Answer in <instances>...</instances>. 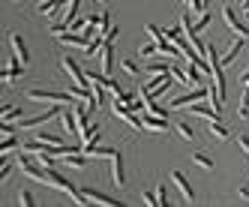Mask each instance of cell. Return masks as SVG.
<instances>
[{
	"label": "cell",
	"instance_id": "ac0fdd59",
	"mask_svg": "<svg viewBox=\"0 0 249 207\" xmlns=\"http://www.w3.org/2000/svg\"><path fill=\"white\" fill-rule=\"evenodd\" d=\"M24 117V105H6L3 114H0V120H9V123H15V120Z\"/></svg>",
	"mask_w": 249,
	"mask_h": 207
},
{
	"label": "cell",
	"instance_id": "d590c367",
	"mask_svg": "<svg viewBox=\"0 0 249 207\" xmlns=\"http://www.w3.org/2000/svg\"><path fill=\"white\" fill-rule=\"evenodd\" d=\"M240 81H243V84H246V87H249V69H246V72L240 75Z\"/></svg>",
	"mask_w": 249,
	"mask_h": 207
},
{
	"label": "cell",
	"instance_id": "4fadbf2b",
	"mask_svg": "<svg viewBox=\"0 0 249 207\" xmlns=\"http://www.w3.org/2000/svg\"><path fill=\"white\" fill-rule=\"evenodd\" d=\"M9 45H12L15 57H18L21 63H27V60H30V51H27V45H24V39L18 36V33H12V36H9Z\"/></svg>",
	"mask_w": 249,
	"mask_h": 207
},
{
	"label": "cell",
	"instance_id": "1f68e13d",
	"mask_svg": "<svg viewBox=\"0 0 249 207\" xmlns=\"http://www.w3.org/2000/svg\"><path fill=\"white\" fill-rule=\"evenodd\" d=\"M192 159H195V165H201V168H213V159L204 156V153H192Z\"/></svg>",
	"mask_w": 249,
	"mask_h": 207
},
{
	"label": "cell",
	"instance_id": "f35d334b",
	"mask_svg": "<svg viewBox=\"0 0 249 207\" xmlns=\"http://www.w3.org/2000/svg\"><path fill=\"white\" fill-rule=\"evenodd\" d=\"M99 3H105V0H99Z\"/></svg>",
	"mask_w": 249,
	"mask_h": 207
},
{
	"label": "cell",
	"instance_id": "7c38bea8",
	"mask_svg": "<svg viewBox=\"0 0 249 207\" xmlns=\"http://www.w3.org/2000/svg\"><path fill=\"white\" fill-rule=\"evenodd\" d=\"M69 3H72V0H42V3L36 6L42 15H48V18H51V15H57L63 6H69Z\"/></svg>",
	"mask_w": 249,
	"mask_h": 207
},
{
	"label": "cell",
	"instance_id": "9c48e42d",
	"mask_svg": "<svg viewBox=\"0 0 249 207\" xmlns=\"http://www.w3.org/2000/svg\"><path fill=\"white\" fill-rule=\"evenodd\" d=\"M81 192H84L87 198H90L93 204H105V207H117V204H120L117 198H111V195H105V192H99V189H93V186H84Z\"/></svg>",
	"mask_w": 249,
	"mask_h": 207
},
{
	"label": "cell",
	"instance_id": "603a6c76",
	"mask_svg": "<svg viewBox=\"0 0 249 207\" xmlns=\"http://www.w3.org/2000/svg\"><path fill=\"white\" fill-rule=\"evenodd\" d=\"M114 153H117L114 147H102V144H96V147L90 150V156H96V159H111Z\"/></svg>",
	"mask_w": 249,
	"mask_h": 207
},
{
	"label": "cell",
	"instance_id": "d6986e66",
	"mask_svg": "<svg viewBox=\"0 0 249 207\" xmlns=\"http://www.w3.org/2000/svg\"><path fill=\"white\" fill-rule=\"evenodd\" d=\"M207 129H210V135H213V138H219V141H228V135H231V132L225 129L222 120H210V126H207Z\"/></svg>",
	"mask_w": 249,
	"mask_h": 207
},
{
	"label": "cell",
	"instance_id": "f1b7e54d",
	"mask_svg": "<svg viewBox=\"0 0 249 207\" xmlns=\"http://www.w3.org/2000/svg\"><path fill=\"white\" fill-rule=\"evenodd\" d=\"M237 117H249V87L243 90L240 96V108H237Z\"/></svg>",
	"mask_w": 249,
	"mask_h": 207
},
{
	"label": "cell",
	"instance_id": "4316f807",
	"mask_svg": "<svg viewBox=\"0 0 249 207\" xmlns=\"http://www.w3.org/2000/svg\"><path fill=\"white\" fill-rule=\"evenodd\" d=\"M177 129H180V135L186 138V141H195V129L189 126V120H180V123H177Z\"/></svg>",
	"mask_w": 249,
	"mask_h": 207
},
{
	"label": "cell",
	"instance_id": "8d00e7d4",
	"mask_svg": "<svg viewBox=\"0 0 249 207\" xmlns=\"http://www.w3.org/2000/svg\"><path fill=\"white\" fill-rule=\"evenodd\" d=\"M240 9H243V12L249 9V0H240Z\"/></svg>",
	"mask_w": 249,
	"mask_h": 207
},
{
	"label": "cell",
	"instance_id": "30bf717a",
	"mask_svg": "<svg viewBox=\"0 0 249 207\" xmlns=\"http://www.w3.org/2000/svg\"><path fill=\"white\" fill-rule=\"evenodd\" d=\"M144 126H147L150 132H168V129H171L168 120H165V117H159V114H153V111L144 114Z\"/></svg>",
	"mask_w": 249,
	"mask_h": 207
},
{
	"label": "cell",
	"instance_id": "2e32d148",
	"mask_svg": "<svg viewBox=\"0 0 249 207\" xmlns=\"http://www.w3.org/2000/svg\"><path fill=\"white\" fill-rule=\"evenodd\" d=\"M240 51H243V36H237L234 42H231V48L225 51V57H222V66H228V63H234V60L240 57Z\"/></svg>",
	"mask_w": 249,
	"mask_h": 207
},
{
	"label": "cell",
	"instance_id": "ffe728a7",
	"mask_svg": "<svg viewBox=\"0 0 249 207\" xmlns=\"http://www.w3.org/2000/svg\"><path fill=\"white\" fill-rule=\"evenodd\" d=\"M18 147H21V141H18V138H15V132H12V135H6L3 141H0V156H6V153L18 150Z\"/></svg>",
	"mask_w": 249,
	"mask_h": 207
},
{
	"label": "cell",
	"instance_id": "8992f818",
	"mask_svg": "<svg viewBox=\"0 0 249 207\" xmlns=\"http://www.w3.org/2000/svg\"><path fill=\"white\" fill-rule=\"evenodd\" d=\"M111 180H114L117 189L126 186V171H123V153H120V150L111 156Z\"/></svg>",
	"mask_w": 249,
	"mask_h": 207
},
{
	"label": "cell",
	"instance_id": "484cf974",
	"mask_svg": "<svg viewBox=\"0 0 249 207\" xmlns=\"http://www.w3.org/2000/svg\"><path fill=\"white\" fill-rule=\"evenodd\" d=\"M0 159H3V168H0V183H6L9 180V174H12V162H9V153H6V156H0Z\"/></svg>",
	"mask_w": 249,
	"mask_h": 207
},
{
	"label": "cell",
	"instance_id": "5b68a950",
	"mask_svg": "<svg viewBox=\"0 0 249 207\" xmlns=\"http://www.w3.org/2000/svg\"><path fill=\"white\" fill-rule=\"evenodd\" d=\"M57 36V42H63V45H75V48H87V42H90V36H87L84 30H72V33H54Z\"/></svg>",
	"mask_w": 249,
	"mask_h": 207
},
{
	"label": "cell",
	"instance_id": "ba28073f",
	"mask_svg": "<svg viewBox=\"0 0 249 207\" xmlns=\"http://www.w3.org/2000/svg\"><path fill=\"white\" fill-rule=\"evenodd\" d=\"M99 69L105 75H111V69H114V48H111V39H105L102 51H99Z\"/></svg>",
	"mask_w": 249,
	"mask_h": 207
},
{
	"label": "cell",
	"instance_id": "836d02e7",
	"mask_svg": "<svg viewBox=\"0 0 249 207\" xmlns=\"http://www.w3.org/2000/svg\"><path fill=\"white\" fill-rule=\"evenodd\" d=\"M237 144H240V150L249 156V135H240V138H237Z\"/></svg>",
	"mask_w": 249,
	"mask_h": 207
},
{
	"label": "cell",
	"instance_id": "74e56055",
	"mask_svg": "<svg viewBox=\"0 0 249 207\" xmlns=\"http://www.w3.org/2000/svg\"><path fill=\"white\" fill-rule=\"evenodd\" d=\"M246 18H249V9H246Z\"/></svg>",
	"mask_w": 249,
	"mask_h": 207
},
{
	"label": "cell",
	"instance_id": "d6a6232c",
	"mask_svg": "<svg viewBox=\"0 0 249 207\" xmlns=\"http://www.w3.org/2000/svg\"><path fill=\"white\" fill-rule=\"evenodd\" d=\"M162 204H168V189L159 186V189H156V207H162Z\"/></svg>",
	"mask_w": 249,
	"mask_h": 207
},
{
	"label": "cell",
	"instance_id": "6da1fadb",
	"mask_svg": "<svg viewBox=\"0 0 249 207\" xmlns=\"http://www.w3.org/2000/svg\"><path fill=\"white\" fill-rule=\"evenodd\" d=\"M111 111H114V117L123 120V123H126L129 129H135V132H144V129H147V126H144V120H138L135 111L126 105V102H120L117 96H114V102H111Z\"/></svg>",
	"mask_w": 249,
	"mask_h": 207
},
{
	"label": "cell",
	"instance_id": "9a60e30c",
	"mask_svg": "<svg viewBox=\"0 0 249 207\" xmlns=\"http://www.w3.org/2000/svg\"><path fill=\"white\" fill-rule=\"evenodd\" d=\"M60 123H63V129H66L69 135L81 132V129H78V117H75V108H72V111H66V108H63V111H60Z\"/></svg>",
	"mask_w": 249,
	"mask_h": 207
},
{
	"label": "cell",
	"instance_id": "44dd1931",
	"mask_svg": "<svg viewBox=\"0 0 249 207\" xmlns=\"http://www.w3.org/2000/svg\"><path fill=\"white\" fill-rule=\"evenodd\" d=\"M144 69H147V75H162V72H171V63H165V60H150Z\"/></svg>",
	"mask_w": 249,
	"mask_h": 207
},
{
	"label": "cell",
	"instance_id": "52a82bcc",
	"mask_svg": "<svg viewBox=\"0 0 249 207\" xmlns=\"http://www.w3.org/2000/svg\"><path fill=\"white\" fill-rule=\"evenodd\" d=\"M222 18H225V24L231 27V33H237V36H246V33H249V27L237 18V12L231 9V6H225V9H222Z\"/></svg>",
	"mask_w": 249,
	"mask_h": 207
},
{
	"label": "cell",
	"instance_id": "5bb4252c",
	"mask_svg": "<svg viewBox=\"0 0 249 207\" xmlns=\"http://www.w3.org/2000/svg\"><path fill=\"white\" fill-rule=\"evenodd\" d=\"M24 66H27V63H21L18 57H12V60H9V66H6V72H3V81H6V84H12L18 75H24Z\"/></svg>",
	"mask_w": 249,
	"mask_h": 207
},
{
	"label": "cell",
	"instance_id": "e575fe53",
	"mask_svg": "<svg viewBox=\"0 0 249 207\" xmlns=\"http://www.w3.org/2000/svg\"><path fill=\"white\" fill-rule=\"evenodd\" d=\"M141 201L150 204V207H156V192H144V195H141Z\"/></svg>",
	"mask_w": 249,
	"mask_h": 207
},
{
	"label": "cell",
	"instance_id": "277c9868",
	"mask_svg": "<svg viewBox=\"0 0 249 207\" xmlns=\"http://www.w3.org/2000/svg\"><path fill=\"white\" fill-rule=\"evenodd\" d=\"M207 96H210V90H207L204 84H201V87H192L189 93H183V96H177V99L171 102L168 108H189L192 102H201V99H207Z\"/></svg>",
	"mask_w": 249,
	"mask_h": 207
},
{
	"label": "cell",
	"instance_id": "4dcf8cb0",
	"mask_svg": "<svg viewBox=\"0 0 249 207\" xmlns=\"http://www.w3.org/2000/svg\"><path fill=\"white\" fill-rule=\"evenodd\" d=\"M171 75H174L177 81H180V84H186V87H189V75L183 72V69H180V66H174V63H171Z\"/></svg>",
	"mask_w": 249,
	"mask_h": 207
},
{
	"label": "cell",
	"instance_id": "83f0119b",
	"mask_svg": "<svg viewBox=\"0 0 249 207\" xmlns=\"http://www.w3.org/2000/svg\"><path fill=\"white\" fill-rule=\"evenodd\" d=\"M18 204L21 207H33V204H36V198H33L30 189H21V192H18Z\"/></svg>",
	"mask_w": 249,
	"mask_h": 207
},
{
	"label": "cell",
	"instance_id": "8fae6325",
	"mask_svg": "<svg viewBox=\"0 0 249 207\" xmlns=\"http://www.w3.org/2000/svg\"><path fill=\"white\" fill-rule=\"evenodd\" d=\"M171 180L180 186V192H183V198H186V201H195V189H192V183L186 180L183 171H171Z\"/></svg>",
	"mask_w": 249,
	"mask_h": 207
},
{
	"label": "cell",
	"instance_id": "3957f363",
	"mask_svg": "<svg viewBox=\"0 0 249 207\" xmlns=\"http://www.w3.org/2000/svg\"><path fill=\"white\" fill-rule=\"evenodd\" d=\"M60 102H57V105H51L48 111H42V114H33V117H21V123H15V126H18V129H36V126H45L48 123V120L51 117H60Z\"/></svg>",
	"mask_w": 249,
	"mask_h": 207
},
{
	"label": "cell",
	"instance_id": "7402d4cb",
	"mask_svg": "<svg viewBox=\"0 0 249 207\" xmlns=\"http://www.w3.org/2000/svg\"><path fill=\"white\" fill-rule=\"evenodd\" d=\"M33 135H36L42 144H63V138H60L57 132H48V129H36Z\"/></svg>",
	"mask_w": 249,
	"mask_h": 207
},
{
	"label": "cell",
	"instance_id": "d4e9b609",
	"mask_svg": "<svg viewBox=\"0 0 249 207\" xmlns=\"http://www.w3.org/2000/svg\"><path fill=\"white\" fill-rule=\"evenodd\" d=\"M120 66H123V72H129V75H138V72H141V66H138L132 57H123V60H120Z\"/></svg>",
	"mask_w": 249,
	"mask_h": 207
},
{
	"label": "cell",
	"instance_id": "cb8c5ba5",
	"mask_svg": "<svg viewBox=\"0 0 249 207\" xmlns=\"http://www.w3.org/2000/svg\"><path fill=\"white\" fill-rule=\"evenodd\" d=\"M156 54H159V45H156V39L138 48V57H156Z\"/></svg>",
	"mask_w": 249,
	"mask_h": 207
},
{
	"label": "cell",
	"instance_id": "e0dca14e",
	"mask_svg": "<svg viewBox=\"0 0 249 207\" xmlns=\"http://www.w3.org/2000/svg\"><path fill=\"white\" fill-rule=\"evenodd\" d=\"M189 66H186V75H189V87H201V84H204V72H201V69L198 66H195L192 60H186Z\"/></svg>",
	"mask_w": 249,
	"mask_h": 207
},
{
	"label": "cell",
	"instance_id": "f546056e",
	"mask_svg": "<svg viewBox=\"0 0 249 207\" xmlns=\"http://www.w3.org/2000/svg\"><path fill=\"white\" fill-rule=\"evenodd\" d=\"M108 30H111V15L102 9V18H99V33H102V36H108Z\"/></svg>",
	"mask_w": 249,
	"mask_h": 207
},
{
	"label": "cell",
	"instance_id": "7a4b0ae2",
	"mask_svg": "<svg viewBox=\"0 0 249 207\" xmlns=\"http://www.w3.org/2000/svg\"><path fill=\"white\" fill-rule=\"evenodd\" d=\"M27 99H30V102H60V105H66V102H75V96L69 93V90H39V87L27 90Z\"/></svg>",
	"mask_w": 249,
	"mask_h": 207
}]
</instances>
